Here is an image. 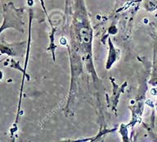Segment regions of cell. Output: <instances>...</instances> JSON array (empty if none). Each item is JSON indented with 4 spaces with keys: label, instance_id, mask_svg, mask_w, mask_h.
<instances>
[{
    "label": "cell",
    "instance_id": "1",
    "mask_svg": "<svg viewBox=\"0 0 157 142\" xmlns=\"http://www.w3.org/2000/svg\"><path fill=\"white\" fill-rule=\"evenodd\" d=\"M80 35H81V37H82V39H83V41L86 42V43H88V42L90 41L91 33L88 29L83 28V29L81 30H80Z\"/></svg>",
    "mask_w": 157,
    "mask_h": 142
},
{
    "label": "cell",
    "instance_id": "2",
    "mask_svg": "<svg viewBox=\"0 0 157 142\" xmlns=\"http://www.w3.org/2000/svg\"><path fill=\"white\" fill-rule=\"evenodd\" d=\"M61 44H66V39L65 38H61Z\"/></svg>",
    "mask_w": 157,
    "mask_h": 142
}]
</instances>
